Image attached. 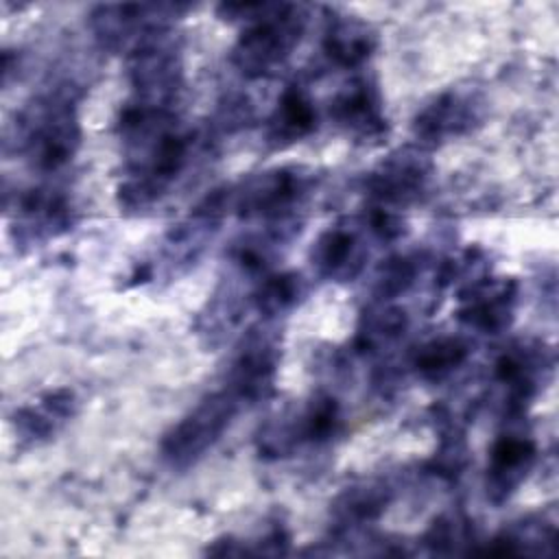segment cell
<instances>
[{"label": "cell", "instance_id": "cell-3", "mask_svg": "<svg viewBox=\"0 0 559 559\" xmlns=\"http://www.w3.org/2000/svg\"><path fill=\"white\" fill-rule=\"evenodd\" d=\"M238 402L240 400L227 389L203 400L166 435L162 443L164 456L175 465H188L203 456V452L212 448L229 426Z\"/></svg>", "mask_w": 559, "mask_h": 559}, {"label": "cell", "instance_id": "cell-11", "mask_svg": "<svg viewBox=\"0 0 559 559\" xmlns=\"http://www.w3.org/2000/svg\"><path fill=\"white\" fill-rule=\"evenodd\" d=\"M424 179H426V168L421 159L415 155H404L389 162L371 179V186H373V194L380 201L402 203L421 190Z\"/></svg>", "mask_w": 559, "mask_h": 559}, {"label": "cell", "instance_id": "cell-9", "mask_svg": "<svg viewBox=\"0 0 559 559\" xmlns=\"http://www.w3.org/2000/svg\"><path fill=\"white\" fill-rule=\"evenodd\" d=\"M314 264L328 277H354L362 266V251L356 236L343 227L325 231L314 245Z\"/></svg>", "mask_w": 559, "mask_h": 559}, {"label": "cell", "instance_id": "cell-5", "mask_svg": "<svg viewBox=\"0 0 559 559\" xmlns=\"http://www.w3.org/2000/svg\"><path fill=\"white\" fill-rule=\"evenodd\" d=\"M177 4H103L92 13V26L107 46H120L138 33H151L157 22L170 17Z\"/></svg>", "mask_w": 559, "mask_h": 559}, {"label": "cell", "instance_id": "cell-12", "mask_svg": "<svg viewBox=\"0 0 559 559\" xmlns=\"http://www.w3.org/2000/svg\"><path fill=\"white\" fill-rule=\"evenodd\" d=\"M371 46V35L354 20H338L325 35V55L345 68L365 61Z\"/></svg>", "mask_w": 559, "mask_h": 559}, {"label": "cell", "instance_id": "cell-13", "mask_svg": "<svg viewBox=\"0 0 559 559\" xmlns=\"http://www.w3.org/2000/svg\"><path fill=\"white\" fill-rule=\"evenodd\" d=\"M467 356V347L456 341V338H441V341H432L428 343L419 354H417V369L421 373H430V376H439L443 371H450L452 367L461 365Z\"/></svg>", "mask_w": 559, "mask_h": 559}, {"label": "cell", "instance_id": "cell-7", "mask_svg": "<svg viewBox=\"0 0 559 559\" xmlns=\"http://www.w3.org/2000/svg\"><path fill=\"white\" fill-rule=\"evenodd\" d=\"M476 105L461 94H443L415 118V133L426 142H441L472 129Z\"/></svg>", "mask_w": 559, "mask_h": 559}, {"label": "cell", "instance_id": "cell-10", "mask_svg": "<svg viewBox=\"0 0 559 559\" xmlns=\"http://www.w3.org/2000/svg\"><path fill=\"white\" fill-rule=\"evenodd\" d=\"M317 124V114H314V107L310 103V98L297 90V87H288L271 120H269V138L275 142V144H282V142H295L304 135H308Z\"/></svg>", "mask_w": 559, "mask_h": 559}, {"label": "cell", "instance_id": "cell-6", "mask_svg": "<svg viewBox=\"0 0 559 559\" xmlns=\"http://www.w3.org/2000/svg\"><path fill=\"white\" fill-rule=\"evenodd\" d=\"M535 459V443L526 437L507 435L500 437L491 448L489 459V478H487V491L502 500L509 496L526 476Z\"/></svg>", "mask_w": 559, "mask_h": 559}, {"label": "cell", "instance_id": "cell-2", "mask_svg": "<svg viewBox=\"0 0 559 559\" xmlns=\"http://www.w3.org/2000/svg\"><path fill=\"white\" fill-rule=\"evenodd\" d=\"M22 127L26 153L44 170L63 166L79 144L76 118L63 100L48 98L33 105Z\"/></svg>", "mask_w": 559, "mask_h": 559}, {"label": "cell", "instance_id": "cell-1", "mask_svg": "<svg viewBox=\"0 0 559 559\" xmlns=\"http://www.w3.org/2000/svg\"><path fill=\"white\" fill-rule=\"evenodd\" d=\"M221 11L251 22L234 48V63L247 76L273 72L297 46L304 31V15L293 4L238 2L223 4Z\"/></svg>", "mask_w": 559, "mask_h": 559}, {"label": "cell", "instance_id": "cell-15", "mask_svg": "<svg viewBox=\"0 0 559 559\" xmlns=\"http://www.w3.org/2000/svg\"><path fill=\"white\" fill-rule=\"evenodd\" d=\"M413 275H415V269L408 260H393V264H389L384 269V275L380 280L382 293L395 295V293L404 290L413 282Z\"/></svg>", "mask_w": 559, "mask_h": 559}, {"label": "cell", "instance_id": "cell-14", "mask_svg": "<svg viewBox=\"0 0 559 559\" xmlns=\"http://www.w3.org/2000/svg\"><path fill=\"white\" fill-rule=\"evenodd\" d=\"M297 295H299V282L295 275H275L260 286L255 299L260 310L269 314H277L286 310L290 304H295Z\"/></svg>", "mask_w": 559, "mask_h": 559}, {"label": "cell", "instance_id": "cell-4", "mask_svg": "<svg viewBox=\"0 0 559 559\" xmlns=\"http://www.w3.org/2000/svg\"><path fill=\"white\" fill-rule=\"evenodd\" d=\"M304 192V177L288 170L249 179L236 194V207L247 216H280Z\"/></svg>", "mask_w": 559, "mask_h": 559}, {"label": "cell", "instance_id": "cell-8", "mask_svg": "<svg viewBox=\"0 0 559 559\" xmlns=\"http://www.w3.org/2000/svg\"><path fill=\"white\" fill-rule=\"evenodd\" d=\"M332 116L345 129H349L352 133H358V135H376L384 129V120H382L376 94L362 81L347 85L334 98Z\"/></svg>", "mask_w": 559, "mask_h": 559}]
</instances>
